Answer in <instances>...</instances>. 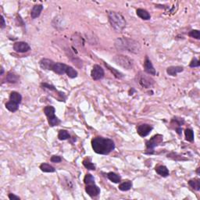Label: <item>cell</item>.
Here are the masks:
<instances>
[{
  "mask_svg": "<svg viewBox=\"0 0 200 200\" xmlns=\"http://www.w3.org/2000/svg\"><path fill=\"white\" fill-rule=\"evenodd\" d=\"M113 60L115 62L116 64L126 70H131L135 66V60L128 56L121 55V54L116 55L113 58Z\"/></svg>",
  "mask_w": 200,
  "mask_h": 200,
  "instance_id": "4",
  "label": "cell"
},
{
  "mask_svg": "<svg viewBox=\"0 0 200 200\" xmlns=\"http://www.w3.org/2000/svg\"><path fill=\"white\" fill-rule=\"evenodd\" d=\"M185 138H186L187 141H194V131L193 130L191 129V128H187L185 131Z\"/></svg>",
  "mask_w": 200,
  "mask_h": 200,
  "instance_id": "30",
  "label": "cell"
},
{
  "mask_svg": "<svg viewBox=\"0 0 200 200\" xmlns=\"http://www.w3.org/2000/svg\"><path fill=\"white\" fill-rule=\"evenodd\" d=\"M106 177L108 178V179L110 180V181L113 183H120L121 181V177L120 176L119 174H116V173L113 172L108 173Z\"/></svg>",
  "mask_w": 200,
  "mask_h": 200,
  "instance_id": "22",
  "label": "cell"
},
{
  "mask_svg": "<svg viewBox=\"0 0 200 200\" xmlns=\"http://www.w3.org/2000/svg\"><path fill=\"white\" fill-rule=\"evenodd\" d=\"M114 46L118 51L121 52H127L135 54L138 53L141 50V45L138 41L127 37L117 38L114 41Z\"/></svg>",
  "mask_w": 200,
  "mask_h": 200,
  "instance_id": "2",
  "label": "cell"
},
{
  "mask_svg": "<svg viewBox=\"0 0 200 200\" xmlns=\"http://www.w3.org/2000/svg\"><path fill=\"white\" fill-rule=\"evenodd\" d=\"M153 127L151 126L150 124H140L137 127V133L141 137H146L150 134V132L152 131Z\"/></svg>",
  "mask_w": 200,
  "mask_h": 200,
  "instance_id": "9",
  "label": "cell"
},
{
  "mask_svg": "<svg viewBox=\"0 0 200 200\" xmlns=\"http://www.w3.org/2000/svg\"><path fill=\"white\" fill-rule=\"evenodd\" d=\"M9 198L10 200H20L21 199V198H20L19 196H17V195H15L14 194H9Z\"/></svg>",
  "mask_w": 200,
  "mask_h": 200,
  "instance_id": "37",
  "label": "cell"
},
{
  "mask_svg": "<svg viewBox=\"0 0 200 200\" xmlns=\"http://www.w3.org/2000/svg\"><path fill=\"white\" fill-rule=\"evenodd\" d=\"M68 66L62 63H55L52 67V71L57 74H64L67 69Z\"/></svg>",
  "mask_w": 200,
  "mask_h": 200,
  "instance_id": "13",
  "label": "cell"
},
{
  "mask_svg": "<svg viewBox=\"0 0 200 200\" xmlns=\"http://www.w3.org/2000/svg\"><path fill=\"white\" fill-rule=\"evenodd\" d=\"M163 141V136L162 135H154L145 142V145H146V152H145L148 154L153 153L154 148L162 144Z\"/></svg>",
  "mask_w": 200,
  "mask_h": 200,
  "instance_id": "7",
  "label": "cell"
},
{
  "mask_svg": "<svg viewBox=\"0 0 200 200\" xmlns=\"http://www.w3.org/2000/svg\"><path fill=\"white\" fill-rule=\"evenodd\" d=\"M43 10V6L41 4H38V5H35L33 6L31 11V17L32 19H35V18L38 17L41 15V13Z\"/></svg>",
  "mask_w": 200,
  "mask_h": 200,
  "instance_id": "15",
  "label": "cell"
},
{
  "mask_svg": "<svg viewBox=\"0 0 200 200\" xmlns=\"http://www.w3.org/2000/svg\"><path fill=\"white\" fill-rule=\"evenodd\" d=\"M6 26L5 19H4L3 16H1V28H4Z\"/></svg>",
  "mask_w": 200,
  "mask_h": 200,
  "instance_id": "38",
  "label": "cell"
},
{
  "mask_svg": "<svg viewBox=\"0 0 200 200\" xmlns=\"http://www.w3.org/2000/svg\"><path fill=\"white\" fill-rule=\"evenodd\" d=\"M58 138L61 141H64V140H67L71 138V135L68 133L67 131L66 130H60L59 133H58Z\"/></svg>",
  "mask_w": 200,
  "mask_h": 200,
  "instance_id": "29",
  "label": "cell"
},
{
  "mask_svg": "<svg viewBox=\"0 0 200 200\" xmlns=\"http://www.w3.org/2000/svg\"><path fill=\"white\" fill-rule=\"evenodd\" d=\"M135 81L141 88H150L155 84V81L147 74L142 72H138L135 76Z\"/></svg>",
  "mask_w": 200,
  "mask_h": 200,
  "instance_id": "5",
  "label": "cell"
},
{
  "mask_svg": "<svg viewBox=\"0 0 200 200\" xmlns=\"http://www.w3.org/2000/svg\"><path fill=\"white\" fill-rule=\"evenodd\" d=\"M184 123H185V121H184V119H182V118L174 117V118H173L172 121H171V124H176L177 126H178L177 128H179V127H181L182 124H184Z\"/></svg>",
  "mask_w": 200,
  "mask_h": 200,
  "instance_id": "32",
  "label": "cell"
},
{
  "mask_svg": "<svg viewBox=\"0 0 200 200\" xmlns=\"http://www.w3.org/2000/svg\"><path fill=\"white\" fill-rule=\"evenodd\" d=\"M84 182H85V185H91V184H95V178L94 177L90 174H87L84 178Z\"/></svg>",
  "mask_w": 200,
  "mask_h": 200,
  "instance_id": "31",
  "label": "cell"
},
{
  "mask_svg": "<svg viewBox=\"0 0 200 200\" xmlns=\"http://www.w3.org/2000/svg\"><path fill=\"white\" fill-rule=\"evenodd\" d=\"M184 71V67L181 66H171L167 69V73L171 76H176L178 73Z\"/></svg>",
  "mask_w": 200,
  "mask_h": 200,
  "instance_id": "16",
  "label": "cell"
},
{
  "mask_svg": "<svg viewBox=\"0 0 200 200\" xmlns=\"http://www.w3.org/2000/svg\"><path fill=\"white\" fill-rule=\"evenodd\" d=\"M39 167L41 171H43V172L45 173H53L56 171V169L52 166H51L50 164L48 163H41Z\"/></svg>",
  "mask_w": 200,
  "mask_h": 200,
  "instance_id": "23",
  "label": "cell"
},
{
  "mask_svg": "<svg viewBox=\"0 0 200 200\" xmlns=\"http://www.w3.org/2000/svg\"><path fill=\"white\" fill-rule=\"evenodd\" d=\"M66 74L70 78H75L78 77V71H76L75 69L71 67V66H68L67 69V71H66Z\"/></svg>",
  "mask_w": 200,
  "mask_h": 200,
  "instance_id": "28",
  "label": "cell"
},
{
  "mask_svg": "<svg viewBox=\"0 0 200 200\" xmlns=\"http://www.w3.org/2000/svg\"><path fill=\"white\" fill-rule=\"evenodd\" d=\"M200 66V62L199 60H198L196 59V58H194L191 61V63H190L189 64V67H199Z\"/></svg>",
  "mask_w": 200,
  "mask_h": 200,
  "instance_id": "35",
  "label": "cell"
},
{
  "mask_svg": "<svg viewBox=\"0 0 200 200\" xmlns=\"http://www.w3.org/2000/svg\"><path fill=\"white\" fill-rule=\"evenodd\" d=\"M54 63L55 62H53L52 60L46 59V58H43L39 61L40 67L45 71H52Z\"/></svg>",
  "mask_w": 200,
  "mask_h": 200,
  "instance_id": "12",
  "label": "cell"
},
{
  "mask_svg": "<svg viewBox=\"0 0 200 200\" xmlns=\"http://www.w3.org/2000/svg\"><path fill=\"white\" fill-rule=\"evenodd\" d=\"M144 70H145V71L148 74L156 75V74L155 68H154L151 60L148 58V56L145 57V62H144Z\"/></svg>",
  "mask_w": 200,
  "mask_h": 200,
  "instance_id": "14",
  "label": "cell"
},
{
  "mask_svg": "<svg viewBox=\"0 0 200 200\" xmlns=\"http://www.w3.org/2000/svg\"><path fill=\"white\" fill-rule=\"evenodd\" d=\"M82 163L86 169L89 170V171H95V165L91 163V160L89 158H86V159L84 160Z\"/></svg>",
  "mask_w": 200,
  "mask_h": 200,
  "instance_id": "27",
  "label": "cell"
},
{
  "mask_svg": "<svg viewBox=\"0 0 200 200\" xmlns=\"http://www.w3.org/2000/svg\"><path fill=\"white\" fill-rule=\"evenodd\" d=\"M91 147L94 152L100 155H107L115 148L114 141L110 138L95 137L91 140Z\"/></svg>",
  "mask_w": 200,
  "mask_h": 200,
  "instance_id": "1",
  "label": "cell"
},
{
  "mask_svg": "<svg viewBox=\"0 0 200 200\" xmlns=\"http://www.w3.org/2000/svg\"><path fill=\"white\" fill-rule=\"evenodd\" d=\"M10 101L20 105L22 101V96L17 91H12L10 95Z\"/></svg>",
  "mask_w": 200,
  "mask_h": 200,
  "instance_id": "18",
  "label": "cell"
},
{
  "mask_svg": "<svg viewBox=\"0 0 200 200\" xmlns=\"http://www.w3.org/2000/svg\"><path fill=\"white\" fill-rule=\"evenodd\" d=\"M197 174H199V168H198V169H197Z\"/></svg>",
  "mask_w": 200,
  "mask_h": 200,
  "instance_id": "41",
  "label": "cell"
},
{
  "mask_svg": "<svg viewBox=\"0 0 200 200\" xmlns=\"http://www.w3.org/2000/svg\"><path fill=\"white\" fill-rule=\"evenodd\" d=\"M19 75L15 74L14 72H9L7 74L6 78V82L10 83V84H15L19 81Z\"/></svg>",
  "mask_w": 200,
  "mask_h": 200,
  "instance_id": "20",
  "label": "cell"
},
{
  "mask_svg": "<svg viewBox=\"0 0 200 200\" xmlns=\"http://www.w3.org/2000/svg\"><path fill=\"white\" fill-rule=\"evenodd\" d=\"M108 18L112 28L117 32H121L126 27V20L120 13L109 11Z\"/></svg>",
  "mask_w": 200,
  "mask_h": 200,
  "instance_id": "3",
  "label": "cell"
},
{
  "mask_svg": "<svg viewBox=\"0 0 200 200\" xmlns=\"http://www.w3.org/2000/svg\"><path fill=\"white\" fill-rule=\"evenodd\" d=\"M136 14L138 17H139L141 19L144 20V21H148L151 19V15L147 10L144 9H138L136 10Z\"/></svg>",
  "mask_w": 200,
  "mask_h": 200,
  "instance_id": "19",
  "label": "cell"
},
{
  "mask_svg": "<svg viewBox=\"0 0 200 200\" xmlns=\"http://www.w3.org/2000/svg\"><path fill=\"white\" fill-rule=\"evenodd\" d=\"M104 64H105L106 67L108 68V70H109V71H110L111 73H112V74H113L114 76H115L117 78H119V79H121V78H122L123 77H124V74H123L121 72H120L119 71H117V70H116L115 68L110 67V66L109 64H107L106 63H104Z\"/></svg>",
  "mask_w": 200,
  "mask_h": 200,
  "instance_id": "24",
  "label": "cell"
},
{
  "mask_svg": "<svg viewBox=\"0 0 200 200\" xmlns=\"http://www.w3.org/2000/svg\"><path fill=\"white\" fill-rule=\"evenodd\" d=\"M104 75H105V72L102 67L97 64L93 66V68L91 71V77L92 79L95 81H98V80L102 79L104 78Z\"/></svg>",
  "mask_w": 200,
  "mask_h": 200,
  "instance_id": "8",
  "label": "cell"
},
{
  "mask_svg": "<svg viewBox=\"0 0 200 200\" xmlns=\"http://www.w3.org/2000/svg\"><path fill=\"white\" fill-rule=\"evenodd\" d=\"M131 187H132V182L131 181H126L121 183L118 188L122 191H127L131 189Z\"/></svg>",
  "mask_w": 200,
  "mask_h": 200,
  "instance_id": "25",
  "label": "cell"
},
{
  "mask_svg": "<svg viewBox=\"0 0 200 200\" xmlns=\"http://www.w3.org/2000/svg\"><path fill=\"white\" fill-rule=\"evenodd\" d=\"M6 108L9 111H10V112L13 113V112H16V111L19 109V105L15 103V102H11V101H9V102H7L6 103Z\"/></svg>",
  "mask_w": 200,
  "mask_h": 200,
  "instance_id": "26",
  "label": "cell"
},
{
  "mask_svg": "<svg viewBox=\"0 0 200 200\" xmlns=\"http://www.w3.org/2000/svg\"><path fill=\"white\" fill-rule=\"evenodd\" d=\"M13 49L16 52H21V53H24L31 50V47L27 42L24 41H18L16 42L13 45Z\"/></svg>",
  "mask_w": 200,
  "mask_h": 200,
  "instance_id": "10",
  "label": "cell"
},
{
  "mask_svg": "<svg viewBox=\"0 0 200 200\" xmlns=\"http://www.w3.org/2000/svg\"><path fill=\"white\" fill-rule=\"evenodd\" d=\"M56 110L52 106H47L44 108V113L48 118V122L50 127H55L61 123L60 120L55 114Z\"/></svg>",
  "mask_w": 200,
  "mask_h": 200,
  "instance_id": "6",
  "label": "cell"
},
{
  "mask_svg": "<svg viewBox=\"0 0 200 200\" xmlns=\"http://www.w3.org/2000/svg\"><path fill=\"white\" fill-rule=\"evenodd\" d=\"M155 170H156V172L157 174H159V175H160V176L163 177V178L169 176L170 174L169 170L167 169V167L166 166H163V165L157 166Z\"/></svg>",
  "mask_w": 200,
  "mask_h": 200,
  "instance_id": "17",
  "label": "cell"
},
{
  "mask_svg": "<svg viewBox=\"0 0 200 200\" xmlns=\"http://www.w3.org/2000/svg\"><path fill=\"white\" fill-rule=\"evenodd\" d=\"M176 131H177V133H178V135H181V132H182V129H181V127H179V128H176Z\"/></svg>",
  "mask_w": 200,
  "mask_h": 200,
  "instance_id": "39",
  "label": "cell"
},
{
  "mask_svg": "<svg viewBox=\"0 0 200 200\" xmlns=\"http://www.w3.org/2000/svg\"><path fill=\"white\" fill-rule=\"evenodd\" d=\"M188 35L191 38H195V39H199L200 38V33L198 30H192L188 33Z\"/></svg>",
  "mask_w": 200,
  "mask_h": 200,
  "instance_id": "33",
  "label": "cell"
},
{
  "mask_svg": "<svg viewBox=\"0 0 200 200\" xmlns=\"http://www.w3.org/2000/svg\"><path fill=\"white\" fill-rule=\"evenodd\" d=\"M3 73H4V69L3 68H1V75H2V74H3Z\"/></svg>",
  "mask_w": 200,
  "mask_h": 200,
  "instance_id": "40",
  "label": "cell"
},
{
  "mask_svg": "<svg viewBox=\"0 0 200 200\" xmlns=\"http://www.w3.org/2000/svg\"><path fill=\"white\" fill-rule=\"evenodd\" d=\"M85 191L89 196L95 197L100 194V188L95 184L88 185L85 187Z\"/></svg>",
  "mask_w": 200,
  "mask_h": 200,
  "instance_id": "11",
  "label": "cell"
},
{
  "mask_svg": "<svg viewBox=\"0 0 200 200\" xmlns=\"http://www.w3.org/2000/svg\"><path fill=\"white\" fill-rule=\"evenodd\" d=\"M41 87H42V88H47V89L50 90V91H57L56 88L55 87L53 86V85H49V84H48V83H41Z\"/></svg>",
  "mask_w": 200,
  "mask_h": 200,
  "instance_id": "34",
  "label": "cell"
},
{
  "mask_svg": "<svg viewBox=\"0 0 200 200\" xmlns=\"http://www.w3.org/2000/svg\"><path fill=\"white\" fill-rule=\"evenodd\" d=\"M188 185L195 191L200 190V180L198 178H194L188 181Z\"/></svg>",
  "mask_w": 200,
  "mask_h": 200,
  "instance_id": "21",
  "label": "cell"
},
{
  "mask_svg": "<svg viewBox=\"0 0 200 200\" xmlns=\"http://www.w3.org/2000/svg\"><path fill=\"white\" fill-rule=\"evenodd\" d=\"M51 162L52 163H60L61 161H62V158H61L60 156H52V157H51Z\"/></svg>",
  "mask_w": 200,
  "mask_h": 200,
  "instance_id": "36",
  "label": "cell"
}]
</instances>
